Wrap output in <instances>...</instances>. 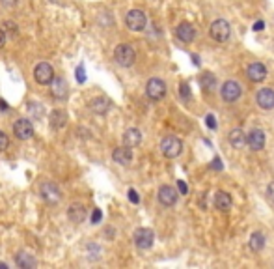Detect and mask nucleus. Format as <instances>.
Masks as SVG:
<instances>
[{
  "mask_svg": "<svg viewBox=\"0 0 274 269\" xmlns=\"http://www.w3.org/2000/svg\"><path fill=\"white\" fill-rule=\"evenodd\" d=\"M246 142H248L250 150H254V152L263 150V146H265V133H263V129H252L248 133V137H246Z\"/></svg>",
  "mask_w": 274,
  "mask_h": 269,
  "instance_id": "nucleus-13",
  "label": "nucleus"
},
{
  "mask_svg": "<svg viewBox=\"0 0 274 269\" xmlns=\"http://www.w3.org/2000/svg\"><path fill=\"white\" fill-rule=\"evenodd\" d=\"M178 189H179L181 195H186V193H188V187H186V183L183 181V179H179L178 181Z\"/></svg>",
  "mask_w": 274,
  "mask_h": 269,
  "instance_id": "nucleus-34",
  "label": "nucleus"
},
{
  "mask_svg": "<svg viewBox=\"0 0 274 269\" xmlns=\"http://www.w3.org/2000/svg\"><path fill=\"white\" fill-rule=\"evenodd\" d=\"M15 264H17V268H21V269H34L38 266V260L28 253H17Z\"/></svg>",
  "mask_w": 274,
  "mask_h": 269,
  "instance_id": "nucleus-22",
  "label": "nucleus"
},
{
  "mask_svg": "<svg viewBox=\"0 0 274 269\" xmlns=\"http://www.w3.org/2000/svg\"><path fill=\"white\" fill-rule=\"evenodd\" d=\"M52 98L56 99H65L67 98V82H65L64 77H56L54 75V79H52Z\"/></svg>",
  "mask_w": 274,
  "mask_h": 269,
  "instance_id": "nucleus-19",
  "label": "nucleus"
},
{
  "mask_svg": "<svg viewBox=\"0 0 274 269\" xmlns=\"http://www.w3.org/2000/svg\"><path fill=\"white\" fill-rule=\"evenodd\" d=\"M228 140H229V144L233 148L241 150V148H244V144H246V135H244L241 129H231L229 131V135H228Z\"/></svg>",
  "mask_w": 274,
  "mask_h": 269,
  "instance_id": "nucleus-24",
  "label": "nucleus"
},
{
  "mask_svg": "<svg viewBox=\"0 0 274 269\" xmlns=\"http://www.w3.org/2000/svg\"><path fill=\"white\" fill-rule=\"evenodd\" d=\"M205 123H207V127H209V129H217V120H215V116L213 114L205 116Z\"/></svg>",
  "mask_w": 274,
  "mask_h": 269,
  "instance_id": "nucleus-31",
  "label": "nucleus"
},
{
  "mask_svg": "<svg viewBox=\"0 0 274 269\" xmlns=\"http://www.w3.org/2000/svg\"><path fill=\"white\" fill-rule=\"evenodd\" d=\"M140 142H142V133H140L137 127H131V129L125 131V135H123V144H125V146L137 148Z\"/></svg>",
  "mask_w": 274,
  "mask_h": 269,
  "instance_id": "nucleus-20",
  "label": "nucleus"
},
{
  "mask_svg": "<svg viewBox=\"0 0 274 269\" xmlns=\"http://www.w3.org/2000/svg\"><path fill=\"white\" fill-rule=\"evenodd\" d=\"M48 123H50V127L54 131L64 129L65 123H67V112L62 110V108H54V110L48 114Z\"/></svg>",
  "mask_w": 274,
  "mask_h": 269,
  "instance_id": "nucleus-14",
  "label": "nucleus"
},
{
  "mask_svg": "<svg viewBox=\"0 0 274 269\" xmlns=\"http://www.w3.org/2000/svg\"><path fill=\"white\" fill-rule=\"evenodd\" d=\"M34 79L38 84L41 86H48L52 79H54V69H52V65L47 64V62H41V64L36 65V69H34Z\"/></svg>",
  "mask_w": 274,
  "mask_h": 269,
  "instance_id": "nucleus-4",
  "label": "nucleus"
},
{
  "mask_svg": "<svg viewBox=\"0 0 274 269\" xmlns=\"http://www.w3.org/2000/svg\"><path fill=\"white\" fill-rule=\"evenodd\" d=\"M112 159L118 164L127 166V164H131V161H133V152H131V148H127V146L116 148L112 152Z\"/></svg>",
  "mask_w": 274,
  "mask_h": 269,
  "instance_id": "nucleus-17",
  "label": "nucleus"
},
{
  "mask_svg": "<svg viewBox=\"0 0 274 269\" xmlns=\"http://www.w3.org/2000/svg\"><path fill=\"white\" fill-rule=\"evenodd\" d=\"M157 196H159V202L162 206H166V208H170V206H174L178 202V191L172 187V185H162L159 189V195Z\"/></svg>",
  "mask_w": 274,
  "mask_h": 269,
  "instance_id": "nucleus-11",
  "label": "nucleus"
},
{
  "mask_svg": "<svg viewBox=\"0 0 274 269\" xmlns=\"http://www.w3.org/2000/svg\"><path fill=\"white\" fill-rule=\"evenodd\" d=\"M90 110L95 112V114H106L110 110V101L106 98H95L90 101Z\"/></svg>",
  "mask_w": 274,
  "mask_h": 269,
  "instance_id": "nucleus-21",
  "label": "nucleus"
},
{
  "mask_svg": "<svg viewBox=\"0 0 274 269\" xmlns=\"http://www.w3.org/2000/svg\"><path fill=\"white\" fill-rule=\"evenodd\" d=\"M8 146H9L8 135H6L4 131H0V152H2V150H6Z\"/></svg>",
  "mask_w": 274,
  "mask_h": 269,
  "instance_id": "nucleus-29",
  "label": "nucleus"
},
{
  "mask_svg": "<svg viewBox=\"0 0 274 269\" xmlns=\"http://www.w3.org/2000/svg\"><path fill=\"white\" fill-rule=\"evenodd\" d=\"M267 196H269L271 202H274V181L273 183H269V187H267Z\"/></svg>",
  "mask_w": 274,
  "mask_h": 269,
  "instance_id": "nucleus-35",
  "label": "nucleus"
},
{
  "mask_svg": "<svg viewBox=\"0 0 274 269\" xmlns=\"http://www.w3.org/2000/svg\"><path fill=\"white\" fill-rule=\"evenodd\" d=\"M67 217H69V220L75 222V224H81V222H84V219H86V208L82 204H71L67 208Z\"/></svg>",
  "mask_w": 274,
  "mask_h": 269,
  "instance_id": "nucleus-18",
  "label": "nucleus"
},
{
  "mask_svg": "<svg viewBox=\"0 0 274 269\" xmlns=\"http://www.w3.org/2000/svg\"><path fill=\"white\" fill-rule=\"evenodd\" d=\"M13 135L19 140H28L34 135V125L28 118H21L13 123Z\"/></svg>",
  "mask_w": 274,
  "mask_h": 269,
  "instance_id": "nucleus-10",
  "label": "nucleus"
},
{
  "mask_svg": "<svg viewBox=\"0 0 274 269\" xmlns=\"http://www.w3.org/2000/svg\"><path fill=\"white\" fill-rule=\"evenodd\" d=\"M114 60L121 65V67H131L137 60V53L131 47L129 43H120L116 51H114Z\"/></svg>",
  "mask_w": 274,
  "mask_h": 269,
  "instance_id": "nucleus-1",
  "label": "nucleus"
},
{
  "mask_svg": "<svg viewBox=\"0 0 274 269\" xmlns=\"http://www.w3.org/2000/svg\"><path fill=\"white\" fill-rule=\"evenodd\" d=\"M101 219H103V212H101L99 208H95V210H93V213H91V224H99V222H101Z\"/></svg>",
  "mask_w": 274,
  "mask_h": 269,
  "instance_id": "nucleus-28",
  "label": "nucleus"
},
{
  "mask_svg": "<svg viewBox=\"0 0 274 269\" xmlns=\"http://www.w3.org/2000/svg\"><path fill=\"white\" fill-rule=\"evenodd\" d=\"M241 94L242 88L237 81H226L222 84V90H220V96H222V99L226 103H235L237 99L241 98Z\"/></svg>",
  "mask_w": 274,
  "mask_h": 269,
  "instance_id": "nucleus-6",
  "label": "nucleus"
},
{
  "mask_svg": "<svg viewBox=\"0 0 274 269\" xmlns=\"http://www.w3.org/2000/svg\"><path fill=\"white\" fill-rule=\"evenodd\" d=\"M176 36H178L183 43H192L194 38H196V30H194V26L190 25V23H181V25L176 28Z\"/></svg>",
  "mask_w": 274,
  "mask_h": 269,
  "instance_id": "nucleus-16",
  "label": "nucleus"
},
{
  "mask_svg": "<svg viewBox=\"0 0 274 269\" xmlns=\"http://www.w3.org/2000/svg\"><path fill=\"white\" fill-rule=\"evenodd\" d=\"M75 73H77V81H79V82L86 81V71H84V65H82V64L77 67V71H75Z\"/></svg>",
  "mask_w": 274,
  "mask_h": 269,
  "instance_id": "nucleus-30",
  "label": "nucleus"
},
{
  "mask_svg": "<svg viewBox=\"0 0 274 269\" xmlns=\"http://www.w3.org/2000/svg\"><path fill=\"white\" fill-rule=\"evenodd\" d=\"M211 38L215 41H218V43H222V41H226L228 38H229V34H231V26H229V23L228 21H224V19H218V21H215L213 25H211Z\"/></svg>",
  "mask_w": 274,
  "mask_h": 269,
  "instance_id": "nucleus-7",
  "label": "nucleus"
},
{
  "mask_svg": "<svg viewBox=\"0 0 274 269\" xmlns=\"http://www.w3.org/2000/svg\"><path fill=\"white\" fill-rule=\"evenodd\" d=\"M145 96L151 101H161L166 96V84L162 79H149L145 84Z\"/></svg>",
  "mask_w": 274,
  "mask_h": 269,
  "instance_id": "nucleus-5",
  "label": "nucleus"
},
{
  "mask_svg": "<svg viewBox=\"0 0 274 269\" xmlns=\"http://www.w3.org/2000/svg\"><path fill=\"white\" fill-rule=\"evenodd\" d=\"M129 200L133 204H138V202H140V196H138V193L135 189H129Z\"/></svg>",
  "mask_w": 274,
  "mask_h": 269,
  "instance_id": "nucleus-32",
  "label": "nucleus"
},
{
  "mask_svg": "<svg viewBox=\"0 0 274 269\" xmlns=\"http://www.w3.org/2000/svg\"><path fill=\"white\" fill-rule=\"evenodd\" d=\"M2 2H4L6 6H13V4H15V0H2Z\"/></svg>",
  "mask_w": 274,
  "mask_h": 269,
  "instance_id": "nucleus-39",
  "label": "nucleus"
},
{
  "mask_svg": "<svg viewBox=\"0 0 274 269\" xmlns=\"http://www.w3.org/2000/svg\"><path fill=\"white\" fill-rule=\"evenodd\" d=\"M263 28H265V23H263V21H258V23H254V26H252L254 32H261Z\"/></svg>",
  "mask_w": 274,
  "mask_h": 269,
  "instance_id": "nucleus-36",
  "label": "nucleus"
},
{
  "mask_svg": "<svg viewBox=\"0 0 274 269\" xmlns=\"http://www.w3.org/2000/svg\"><path fill=\"white\" fill-rule=\"evenodd\" d=\"M125 25L133 32H142L147 25V17L142 9H131L129 13L125 15Z\"/></svg>",
  "mask_w": 274,
  "mask_h": 269,
  "instance_id": "nucleus-3",
  "label": "nucleus"
},
{
  "mask_svg": "<svg viewBox=\"0 0 274 269\" xmlns=\"http://www.w3.org/2000/svg\"><path fill=\"white\" fill-rule=\"evenodd\" d=\"M248 247H250L254 253H259L263 247H265V236H263V232H254L248 239Z\"/></svg>",
  "mask_w": 274,
  "mask_h": 269,
  "instance_id": "nucleus-25",
  "label": "nucleus"
},
{
  "mask_svg": "<svg viewBox=\"0 0 274 269\" xmlns=\"http://www.w3.org/2000/svg\"><path fill=\"white\" fill-rule=\"evenodd\" d=\"M4 43H6V30L0 28V49L4 47Z\"/></svg>",
  "mask_w": 274,
  "mask_h": 269,
  "instance_id": "nucleus-37",
  "label": "nucleus"
},
{
  "mask_svg": "<svg viewBox=\"0 0 274 269\" xmlns=\"http://www.w3.org/2000/svg\"><path fill=\"white\" fill-rule=\"evenodd\" d=\"M246 75H248V79L252 82H261L267 79V67L263 64H259V62H254V64L248 65Z\"/></svg>",
  "mask_w": 274,
  "mask_h": 269,
  "instance_id": "nucleus-15",
  "label": "nucleus"
},
{
  "mask_svg": "<svg viewBox=\"0 0 274 269\" xmlns=\"http://www.w3.org/2000/svg\"><path fill=\"white\" fill-rule=\"evenodd\" d=\"M0 110H8V103L4 99H0Z\"/></svg>",
  "mask_w": 274,
  "mask_h": 269,
  "instance_id": "nucleus-38",
  "label": "nucleus"
},
{
  "mask_svg": "<svg viewBox=\"0 0 274 269\" xmlns=\"http://www.w3.org/2000/svg\"><path fill=\"white\" fill-rule=\"evenodd\" d=\"M211 168H213V170H222V161H220V157H215V159L211 161Z\"/></svg>",
  "mask_w": 274,
  "mask_h": 269,
  "instance_id": "nucleus-33",
  "label": "nucleus"
},
{
  "mask_svg": "<svg viewBox=\"0 0 274 269\" xmlns=\"http://www.w3.org/2000/svg\"><path fill=\"white\" fill-rule=\"evenodd\" d=\"M200 84H202V88L205 92H213V90L217 88V79H215V75L207 71V73H203L200 77Z\"/></svg>",
  "mask_w": 274,
  "mask_h": 269,
  "instance_id": "nucleus-26",
  "label": "nucleus"
},
{
  "mask_svg": "<svg viewBox=\"0 0 274 269\" xmlns=\"http://www.w3.org/2000/svg\"><path fill=\"white\" fill-rule=\"evenodd\" d=\"M179 96L183 101H190L192 99V92H190V86L186 84V82H181V86H179Z\"/></svg>",
  "mask_w": 274,
  "mask_h": 269,
  "instance_id": "nucleus-27",
  "label": "nucleus"
},
{
  "mask_svg": "<svg viewBox=\"0 0 274 269\" xmlns=\"http://www.w3.org/2000/svg\"><path fill=\"white\" fill-rule=\"evenodd\" d=\"M155 234L151 228H138L135 232V245H137L140 251H147L153 247Z\"/></svg>",
  "mask_w": 274,
  "mask_h": 269,
  "instance_id": "nucleus-8",
  "label": "nucleus"
},
{
  "mask_svg": "<svg viewBox=\"0 0 274 269\" xmlns=\"http://www.w3.org/2000/svg\"><path fill=\"white\" fill-rule=\"evenodd\" d=\"M256 101L258 105L263 108V110H271L274 108V90L273 88H261L256 96Z\"/></svg>",
  "mask_w": 274,
  "mask_h": 269,
  "instance_id": "nucleus-12",
  "label": "nucleus"
},
{
  "mask_svg": "<svg viewBox=\"0 0 274 269\" xmlns=\"http://www.w3.org/2000/svg\"><path fill=\"white\" fill-rule=\"evenodd\" d=\"M215 208L220 212H229L231 208V196L228 195L226 191H218L215 195Z\"/></svg>",
  "mask_w": 274,
  "mask_h": 269,
  "instance_id": "nucleus-23",
  "label": "nucleus"
},
{
  "mask_svg": "<svg viewBox=\"0 0 274 269\" xmlns=\"http://www.w3.org/2000/svg\"><path fill=\"white\" fill-rule=\"evenodd\" d=\"M40 195H41V198L47 202V204H58V202H60V198H62V193H60L58 185L50 183V181L41 183Z\"/></svg>",
  "mask_w": 274,
  "mask_h": 269,
  "instance_id": "nucleus-9",
  "label": "nucleus"
},
{
  "mask_svg": "<svg viewBox=\"0 0 274 269\" xmlns=\"http://www.w3.org/2000/svg\"><path fill=\"white\" fill-rule=\"evenodd\" d=\"M161 152L164 157L174 159V157H178V155L183 152V142H181V139H178V137L168 135V137H164V139L161 140Z\"/></svg>",
  "mask_w": 274,
  "mask_h": 269,
  "instance_id": "nucleus-2",
  "label": "nucleus"
},
{
  "mask_svg": "<svg viewBox=\"0 0 274 269\" xmlns=\"http://www.w3.org/2000/svg\"><path fill=\"white\" fill-rule=\"evenodd\" d=\"M192 60H194V64H196V65H200V60H198V54H192Z\"/></svg>",
  "mask_w": 274,
  "mask_h": 269,
  "instance_id": "nucleus-40",
  "label": "nucleus"
}]
</instances>
